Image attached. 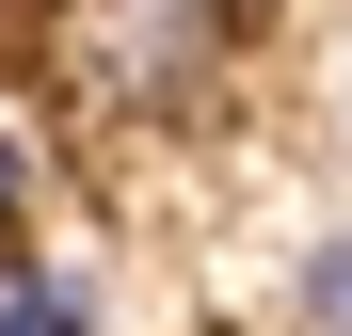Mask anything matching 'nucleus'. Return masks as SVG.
Here are the masks:
<instances>
[{
    "label": "nucleus",
    "mask_w": 352,
    "mask_h": 336,
    "mask_svg": "<svg viewBox=\"0 0 352 336\" xmlns=\"http://www.w3.org/2000/svg\"><path fill=\"white\" fill-rule=\"evenodd\" d=\"M224 65H241V0H80L65 16V80L96 112H129V128L208 112Z\"/></svg>",
    "instance_id": "obj_1"
},
{
    "label": "nucleus",
    "mask_w": 352,
    "mask_h": 336,
    "mask_svg": "<svg viewBox=\"0 0 352 336\" xmlns=\"http://www.w3.org/2000/svg\"><path fill=\"white\" fill-rule=\"evenodd\" d=\"M0 336H96V289H80V272H48V256H16V240H0Z\"/></svg>",
    "instance_id": "obj_2"
},
{
    "label": "nucleus",
    "mask_w": 352,
    "mask_h": 336,
    "mask_svg": "<svg viewBox=\"0 0 352 336\" xmlns=\"http://www.w3.org/2000/svg\"><path fill=\"white\" fill-rule=\"evenodd\" d=\"M305 320H320V336H352V240H320V256H305Z\"/></svg>",
    "instance_id": "obj_3"
},
{
    "label": "nucleus",
    "mask_w": 352,
    "mask_h": 336,
    "mask_svg": "<svg viewBox=\"0 0 352 336\" xmlns=\"http://www.w3.org/2000/svg\"><path fill=\"white\" fill-rule=\"evenodd\" d=\"M16 208H32V160H16V128H0V240H16Z\"/></svg>",
    "instance_id": "obj_4"
}]
</instances>
